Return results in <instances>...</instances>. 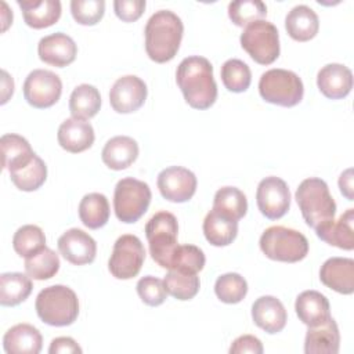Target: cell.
<instances>
[{
  "label": "cell",
  "instance_id": "cell-7",
  "mask_svg": "<svg viewBox=\"0 0 354 354\" xmlns=\"http://www.w3.org/2000/svg\"><path fill=\"white\" fill-rule=\"evenodd\" d=\"M151 188L147 183L124 177L118 181L113 194V210L122 223H136L148 210L151 203Z\"/></svg>",
  "mask_w": 354,
  "mask_h": 354
},
{
  "label": "cell",
  "instance_id": "cell-34",
  "mask_svg": "<svg viewBox=\"0 0 354 354\" xmlns=\"http://www.w3.org/2000/svg\"><path fill=\"white\" fill-rule=\"evenodd\" d=\"M11 181L21 191H36L47 178V166L41 158L35 155L25 166L10 171Z\"/></svg>",
  "mask_w": 354,
  "mask_h": 354
},
{
  "label": "cell",
  "instance_id": "cell-46",
  "mask_svg": "<svg viewBox=\"0 0 354 354\" xmlns=\"http://www.w3.org/2000/svg\"><path fill=\"white\" fill-rule=\"evenodd\" d=\"M50 354H72V353H82V347L68 336H61L53 339L50 347H48Z\"/></svg>",
  "mask_w": 354,
  "mask_h": 354
},
{
  "label": "cell",
  "instance_id": "cell-28",
  "mask_svg": "<svg viewBox=\"0 0 354 354\" xmlns=\"http://www.w3.org/2000/svg\"><path fill=\"white\" fill-rule=\"evenodd\" d=\"M1 147V165L8 171L17 170L32 160L36 155L26 138L18 134H4L0 138Z\"/></svg>",
  "mask_w": 354,
  "mask_h": 354
},
{
  "label": "cell",
  "instance_id": "cell-41",
  "mask_svg": "<svg viewBox=\"0 0 354 354\" xmlns=\"http://www.w3.org/2000/svg\"><path fill=\"white\" fill-rule=\"evenodd\" d=\"M267 7L259 0H238L228 4V17L236 26H248L266 17Z\"/></svg>",
  "mask_w": 354,
  "mask_h": 354
},
{
  "label": "cell",
  "instance_id": "cell-33",
  "mask_svg": "<svg viewBox=\"0 0 354 354\" xmlns=\"http://www.w3.org/2000/svg\"><path fill=\"white\" fill-rule=\"evenodd\" d=\"M213 209L235 221L241 220L248 212V199L236 187H223L214 194Z\"/></svg>",
  "mask_w": 354,
  "mask_h": 354
},
{
  "label": "cell",
  "instance_id": "cell-39",
  "mask_svg": "<svg viewBox=\"0 0 354 354\" xmlns=\"http://www.w3.org/2000/svg\"><path fill=\"white\" fill-rule=\"evenodd\" d=\"M221 80L227 90L232 93H242L249 88L252 73L248 64L241 59L231 58L221 66Z\"/></svg>",
  "mask_w": 354,
  "mask_h": 354
},
{
  "label": "cell",
  "instance_id": "cell-3",
  "mask_svg": "<svg viewBox=\"0 0 354 354\" xmlns=\"http://www.w3.org/2000/svg\"><path fill=\"white\" fill-rule=\"evenodd\" d=\"M296 202L306 224L314 230L326 225L335 218L336 203L328 184L318 177H310L300 183L296 189Z\"/></svg>",
  "mask_w": 354,
  "mask_h": 354
},
{
  "label": "cell",
  "instance_id": "cell-44",
  "mask_svg": "<svg viewBox=\"0 0 354 354\" xmlns=\"http://www.w3.org/2000/svg\"><path fill=\"white\" fill-rule=\"evenodd\" d=\"M145 4V0H116L113 3V10L119 19L134 22L142 15Z\"/></svg>",
  "mask_w": 354,
  "mask_h": 354
},
{
  "label": "cell",
  "instance_id": "cell-21",
  "mask_svg": "<svg viewBox=\"0 0 354 354\" xmlns=\"http://www.w3.org/2000/svg\"><path fill=\"white\" fill-rule=\"evenodd\" d=\"M339 347L340 333L332 317L317 326H308L304 340L306 354H337Z\"/></svg>",
  "mask_w": 354,
  "mask_h": 354
},
{
  "label": "cell",
  "instance_id": "cell-36",
  "mask_svg": "<svg viewBox=\"0 0 354 354\" xmlns=\"http://www.w3.org/2000/svg\"><path fill=\"white\" fill-rule=\"evenodd\" d=\"M59 270V257L50 249L43 248L37 253L25 257V271L26 274L37 281H44L53 278Z\"/></svg>",
  "mask_w": 354,
  "mask_h": 354
},
{
  "label": "cell",
  "instance_id": "cell-43",
  "mask_svg": "<svg viewBox=\"0 0 354 354\" xmlns=\"http://www.w3.org/2000/svg\"><path fill=\"white\" fill-rule=\"evenodd\" d=\"M137 293L145 304L152 306V307L160 306L166 300V296H167L163 281L156 277H152V275L142 277L137 282Z\"/></svg>",
  "mask_w": 354,
  "mask_h": 354
},
{
  "label": "cell",
  "instance_id": "cell-29",
  "mask_svg": "<svg viewBox=\"0 0 354 354\" xmlns=\"http://www.w3.org/2000/svg\"><path fill=\"white\" fill-rule=\"evenodd\" d=\"M203 234L213 246H227L238 235V221L212 209L203 220Z\"/></svg>",
  "mask_w": 354,
  "mask_h": 354
},
{
  "label": "cell",
  "instance_id": "cell-15",
  "mask_svg": "<svg viewBox=\"0 0 354 354\" xmlns=\"http://www.w3.org/2000/svg\"><path fill=\"white\" fill-rule=\"evenodd\" d=\"M58 249L65 260L75 266L93 263L97 254L95 241L83 230L71 228L58 238Z\"/></svg>",
  "mask_w": 354,
  "mask_h": 354
},
{
  "label": "cell",
  "instance_id": "cell-38",
  "mask_svg": "<svg viewBox=\"0 0 354 354\" xmlns=\"http://www.w3.org/2000/svg\"><path fill=\"white\" fill-rule=\"evenodd\" d=\"M214 292L223 303L235 304L245 299L248 293V282L236 272H227L216 279Z\"/></svg>",
  "mask_w": 354,
  "mask_h": 354
},
{
  "label": "cell",
  "instance_id": "cell-49",
  "mask_svg": "<svg viewBox=\"0 0 354 354\" xmlns=\"http://www.w3.org/2000/svg\"><path fill=\"white\" fill-rule=\"evenodd\" d=\"M1 6H3V8H4L3 15H1V18H3V28H1V30L4 32V30L8 28V25L11 24V21H12V12H11V11H8L7 4H6L4 1L1 3Z\"/></svg>",
  "mask_w": 354,
  "mask_h": 354
},
{
  "label": "cell",
  "instance_id": "cell-22",
  "mask_svg": "<svg viewBox=\"0 0 354 354\" xmlns=\"http://www.w3.org/2000/svg\"><path fill=\"white\" fill-rule=\"evenodd\" d=\"M43 346V337L33 325L17 324L3 337V347L7 354H37Z\"/></svg>",
  "mask_w": 354,
  "mask_h": 354
},
{
  "label": "cell",
  "instance_id": "cell-40",
  "mask_svg": "<svg viewBox=\"0 0 354 354\" xmlns=\"http://www.w3.org/2000/svg\"><path fill=\"white\" fill-rule=\"evenodd\" d=\"M205 253L201 248L195 245H177L171 254L167 270H180L198 274L205 267Z\"/></svg>",
  "mask_w": 354,
  "mask_h": 354
},
{
  "label": "cell",
  "instance_id": "cell-45",
  "mask_svg": "<svg viewBox=\"0 0 354 354\" xmlns=\"http://www.w3.org/2000/svg\"><path fill=\"white\" fill-rule=\"evenodd\" d=\"M231 354H242V353H252V354H261L263 353V344L260 339H257L253 335H242L236 337L231 347Z\"/></svg>",
  "mask_w": 354,
  "mask_h": 354
},
{
  "label": "cell",
  "instance_id": "cell-6",
  "mask_svg": "<svg viewBox=\"0 0 354 354\" xmlns=\"http://www.w3.org/2000/svg\"><path fill=\"white\" fill-rule=\"evenodd\" d=\"M259 93L264 101L289 108L297 105L303 100L304 86L295 72L274 68L261 75L259 80Z\"/></svg>",
  "mask_w": 354,
  "mask_h": 354
},
{
  "label": "cell",
  "instance_id": "cell-4",
  "mask_svg": "<svg viewBox=\"0 0 354 354\" xmlns=\"http://www.w3.org/2000/svg\"><path fill=\"white\" fill-rule=\"evenodd\" d=\"M39 318L51 326H68L79 315V299L65 285H53L41 289L35 303Z\"/></svg>",
  "mask_w": 354,
  "mask_h": 354
},
{
  "label": "cell",
  "instance_id": "cell-32",
  "mask_svg": "<svg viewBox=\"0 0 354 354\" xmlns=\"http://www.w3.org/2000/svg\"><path fill=\"white\" fill-rule=\"evenodd\" d=\"M101 106V95L97 87L91 84H79L69 97V111L72 118L90 119L97 115Z\"/></svg>",
  "mask_w": 354,
  "mask_h": 354
},
{
  "label": "cell",
  "instance_id": "cell-24",
  "mask_svg": "<svg viewBox=\"0 0 354 354\" xmlns=\"http://www.w3.org/2000/svg\"><path fill=\"white\" fill-rule=\"evenodd\" d=\"M295 310L299 319L307 326H317L330 318L328 299L317 290H304L296 297Z\"/></svg>",
  "mask_w": 354,
  "mask_h": 354
},
{
  "label": "cell",
  "instance_id": "cell-1",
  "mask_svg": "<svg viewBox=\"0 0 354 354\" xmlns=\"http://www.w3.org/2000/svg\"><path fill=\"white\" fill-rule=\"evenodd\" d=\"M177 84L187 104L195 109L210 108L217 98V84L213 77V66L205 57L191 55L177 66Z\"/></svg>",
  "mask_w": 354,
  "mask_h": 354
},
{
  "label": "cell",
  "instance_id": "cell-12",
  "mask_svg": "<svg viewBox=\"0 0 354 354\" xmlns=\"http://www.w3.org/2000/svg\"><path fill=\"white\" fill-rule=\"evenodd\" d=\"M256 202L264 217L270 220L281 218L290 207V192L288 184L275 176L263 178L257 185Z\"/></svg>",
  "mask_w": 354,
  "mask_h": 354
},
{
  "label": "cell",
  "instance_id": "cell-14",
  "mask_svg": "<svg viewBox=\"0 0 354 354\" xmlns=\"http://www.w3.org/2000/svg\"><path fill=\"white\" fill-rule=\"evenodd\" d=\"M147 94L148 88L142 79L126 75L113 83L109 91V102L118 113H131L144 105Z\"/></svg>",
  "mask_w": 354,
  "mask_h": 354
},
{
  "label": "cell",
  "instance_id": "cell-48",
  "mask_svg": "<svg viewBox=\"0 0 354 354\" xmlns=\"http://www.w3.org/2000/svg\"><path fill=\"white\" fill-rule=\"evenodd\" d=\"M1 104H6L8 101V98L12 95L14 93V80L12 77H10V75L3 69L1 71Z\"/></svg>",
  "mask_w": 354,
  "mask_h": 354
},
{
  "label": "cell",
  "instance_id": "cell-31",
  "mask_svg": "<svg viewBox=\"0 0 354 354\" xmlns=\"http://www.w3.org/2000/svg\"><path fill=\"white\" fill-rule=\"evenodd\" d=\"M109 202L104 194L91 192L82 198L79 203V217L91 230L104 227L109 220Z\"/></svg>",
  "mask_w": 354,
  "mask_h": 354
},
{
  "label": "cell",
  "instance_id": "cell-25",
  "mask_svg": "<svg viewBox=\"0 0 354 354\" xmlns=\"http://www.w3.org/2000/svg\"><path fill=\"white\" fill-rule=\"evenodd\" d=\"M138 156V144L129 136H116L102 148V162L112 170L127 169Z\"/></svg>",
  "mask_w": 354,
  "mask_h": 354
},
{
  "label": "cell",
  "instance_id": "cell-16",
  "mask_svg": "<svg viewBox=\"0 0 354 354\" xmlns=\"http://www.w3.org/2000/svg\"><path fill=\"white\" fill-rule=\"evenodd\" d=\"M37 54L43 62L57 68H64L75 61L77 46L71 36L62 32H55L40 39L37 44Z\"/></svg>",
  "mask_w": 354,
  "mask_h": 354
},
{
  "label": "cell",
  "instance_id": "cell-10",
  "mask_svg": "<svg viewBox=\"0 0 354 354\" xmlns=\"http://www.w3.org/2000/svg\"><path fill=\"white\" fill-rule=\"evenodd\" d=\"M144 260L145 249L140 238L131 234H124L119 236L113 245L108 268L115 278L130 279L140 272Z\"/></svg>",
  "mask_w": 354,
  "mask_h": 354
},
{
  "label": "cell",
  "instance_id": "cell-11",
  "mask_svg": "<svg viewBox=\"0 0 354 354\" xmlns=\"http://www.w3.org/2000/svg\"><path fill=\"white\" fill-rule=\"evenodd\" d=\"M62 82L58 75L47 69L32 71L24 82V97L33 108H50L61 97Z\"/></svg>",
  "mask_w": 354,
  "mask_h": 354
},
{
  "label": "cell",
  "instance_id": "cell-17",
  "mask_svg": "<svg viewBox=\"0 0 354 354\" xmlns=\"http://www.w3.org/2000/svg\"><path fill=\"white\" fill-rule=\"evenodd\" d=\"M321 282L342 293L351 295L354 292V260L350 257H330L319 270Z\"/></svg>",
  "mask_w": 354,
  "mask_h": 354
},
{
  "label": "cell",
  "instance_id": "cell-9",
  "mask_svg": "<svg viewBox=\"0 0 354 354\" xmlns=\"http://www.w3.org/2000/svg\"><path fill=\"white\" fill-rule=\"evenodd\" d=\"M242 48L260 65H270L279 57V33L274 24L260 19L245 26L241 33Z\"/></svg>",
  "mask_w": 354,
  "mask_h": 354
},
{
  "label": "cell",
  "instance_id": "cell-5",
  "mask_svg": "<svg viewBox=\"0 0 354 354\" xmlns=\"http://www.w3.org/2000/svg\"><path fill=\"white\" fill-rule=\"evenodd\" d=\"M260 249L271 260L296 263L307 256L308 241L296 230L272 225L261 234Z\"/></svg>",
  "mask_w": 354,
  "mask_h": 354
},
{
  "label": "cell",
  "instance_id": "cell-30",
  "mask_svg": "<svg viewBox=\"0 0 354 354\" xmlns=\"http://www.w3.org/2000/svg\"><path fill=\"white\" fill-rule=\"evenodd\" d=\"M33 289L30 277L22 272H4L0 275V304L12 307L28 299Z\"/></svg>",
  "mask_w": 354,
  "mask_h": 354
},
{
  "label": "cell",
  "instance_id": "cell-13",
  "mask_svg": "<svg viewBox=\"0 0 354 354\" xmlns=\"http://www.w3.org/2000/svg\"><path fill=\"white\" fill-rule=\"evenodd\" d=\"M158 188L162 196L170 202L189 201L196 191L195 174L181 166H170L158 174Z\"/></svg>",
  "mask_w": 354,
  "mask_h": 354
},
{
  "label": "cell",
  "instance_id": "cell-26",
  "mask_svg": "<svg viewBox=\"0 0 354 354\" xmlns=\"http://www.w3.org/2000/svg\"><path fill=\"white\" fill-rule=\"evenodd\" d=\"M354 209H347L336 221L332 220L326 225L315 230V234L324 242L344 249H354Z\"/></svg>",
  "mask_w": 354,
  "mask_h": 354
},
{
  "label": "cell",
  "instance_id": "cell-23",
  "mask_svg": "<svg viewBox=\"0 0 354 354\" xmlns=\"http://www.w3.org/2000/svg\"><path fill=\"white\" fill-rule=\"evenodd\" d=\"M24 21L33 29L54 25L61 17V1L58 0H18Z\"/></svg>",
  "mask_w": 354,
  "mask_h": 354
},
{
  "label": "cell",
  "instance_id": "cell-20",
  "mask_svg": "<svg viewBox=\"0 0 354 354\" xmlns=\"http://www.w3.org/2000/svg\"><path fill=\"white\" fill-rule=\"evenodd\" d=\"M252 318L259 328L274 335L285 328L288 314L279 299L274 296H261L252 306Z\"/></svg>",
  "mask_w": 354,
  "mask_h": 354
},
{
  "label": "cell",
  "instance_id": "cell-8",
  "mask_svg": "<svg viewBox=\"0 0 354 354\" xmlns=\"http://www.w3.org/2000/svg\"><path fill=\"white\" fill-rule=\"evenodd\" d=\"M178 224L174 214L162 210L155 213L145 225V235L149 243L152 259L163 268H169V263L174 249L177 248Z\"/></svg>",
  "mask_w": 354,
  "mask_h": 354
},
{
  "label": "cell",
  "instance_id": "cell-19",
  "mask_svg": "<svg viewBox=\"0 0 354 354\" xmlns=\"http://www.w3.org/2000/svg\"><path fill=\"white\" fill-rule=\"evenodd\" d=\"M317 86L330 100L344 98L353 88V73L346 65L328 64L319 69Z\"/></svg>",
  "mask_w": 354,
  "mask_h": 354
},
{
  "label": "cell",
  "instance_id": "cell-35",
  "mask_svg": "<svg viewBox=\"0 0 354 354\" xmlns=\"http://www.w3.org/2000/svg\"><path fill=\"white\" fill-rule=\"evenodd\" d=\"M166 292L177 300H189L199 292V277L194 272L169 270L163 279Z\"/></svg>",
  "mask_w": 354,
  "mask_h": 354
},
{
  "label": "cell",
  "instance_id": "cell-27",
  "mask_svg": "<svg viewBox=\"0 0 354 354\" xmlns=\"http://www.w3.org/2000/svg\"><path fill=\"white\" fill-rule=\"evenodd\" d=\"M285 29L288 35L297 41H308L319 29L318 15L306 4L293 7L285 18Z\"/></svg>",
  "mask_w": 354,
  "mask_h": 354
},
{
  "label": "cell",
  "instance_id": "cell-42",
  "mask_svg": "<svg viewBox=\"0 0 354 354\" xmlns=\"http://www.w3.org/2000/svg\"><path fill=\"white\" fill-rule=\"evenodd\" d=\"M104 0H72L71 12L80 25H95L104 17Z\"/></svg>",
  "mask_w": 354,
  "mask_h": 354
},
{
  "label": "cell",
  "instance_id": "cell-2",
  "mask_svg": "<svg viewBox=\"0 0 354 354\" xmlns=\"http://www.w3.org/2000/svg\"><path fill=\"white\" fill-rule=\"evenodd\" d=\"M145 51L159 64L167 62L177 54L184 25L181 18L170 10H159L149 17L145 25Z\"/></svg>",
  "mask_w": 354,
  "mask_h": 354
},
{
  "label": "cell",
  "instance_id": "cell-47",
  "mask_svg": "<svg viewBox=\"0 0 354 354\" xmlns=\"http://www.w3.org/2000/svg\"><path fill=\"white\" fill-rule=\"evenodd\" d=\"M339 188L342 191V194L348 199L353 201V169H347L346 171H343L339 177Z\"/></svg>",
  "mask_w": 354,
  "mask_h": 354
},
{
  "label": "cell",
  "instance_id": "cell-37",
  "mask_svg": "<svg viewBox=\"0 0 354 354\" xmlns=\"http://www.w3.org/2000/svg\"><path fill=\"white\" fill-rule=\"evenodd\" d=\"M12 246L21 257H29L46 248V235L40 227L26 224L14 234Z\"/></svg>",
  "mask_w": 354,
  "mask_h": 354
},
{
  "label": "cell",
  "instance_id": "cell-18",
  "mask_svg": "<svg viewBox=\"0 0 354 354\" xmlns=\"http://www.w3.org/2000/svg\"><path fill=\"white\" fill-rule=\"evenodd\" d=\"M58 144L68 152L79 153L88 149L94 142V129L90 122L83 119H65L57 133Z\"/></svg>",
  "mask_w": 354,
  "mask_h": 354
}]
</instances>
